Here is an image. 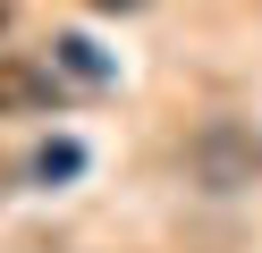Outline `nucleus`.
<instances>
[{
  "mask_svg": "<svg viewBox=\"0 0 262 253\" xmlns=\"http://www.w3.org/2000/svg\"><path fill=\"white\" fill-rule=\"evenodd\" d=\"M186 177L203 186V194L254 186V177H262V135L245 127V118H203V127L186 135Z\"/></svg>",
  "mask_w": 262,
  "mask_h": 253,
  "instance_id": "f257e3e1",
  "label": "nucleus"
},
{
  "mask_svg": "<svg viewBox=\"0 0 262 253\" xmlns=\"http://www.w3.org/2000/svg\"><path fill=\"white\" fill-rule=\"evenodd\" d=\"M51 101H59V67L0 51V118H42Z\"/></svg>",
  "mask_w": 262,
  "mask_h": 253,
  "instance_id": "f03ea898",
  "label": "nucleus"
},
{
  "mask_svg": "<svg viewBox=\"0 0 262 253\" xmlns=\"http://www.w3.org/2000/svg\"><path fill=\"white\" fill-rule=\"evenodd\" d=\"M51 67H68L76 84H102V76H110V59L85 42V34H59V42H51Z\"/></svg>",
  "mask_w": 262,
  "mask_h": 253,
  "instance_id": "7ed1b4c3",
  "label": "nucleus"
},
{
  "mask_svg": "<svg viewBox=\"0 0 262 253\" xmlns=\"http://www.w3.org/2000/svg\"><path fill=\"white\" fill-rule=\"evenodd\" d=\"M76 160H85V152H76V144H51V152H42V160H34V177H76Z\"/></svg>",
  "mask_w": 262,
  "mask_h": 253,
  "instance_id": "20e7f679",
  "label": "nucleus"
},
{
  "mask_svg": "<svg viewBox=\"0 0 262 253\" xmlns=\"http://www.w3.org/2000/svg\"><path fill=\"white\" fill-rule=\"evenodd\" d=\"M85 9H110V17H119V9H144V0H85Z\"/></svg>",
  "mask_w": 262,
  "mask_h": 253,
  "instance_id": "39448f33",
  "label": "nucleus"
},
{
  "mask_svg": "<svg viewBox=\"0 0 262 253\" xmlns=\"http://www.w3.org/2000/svg\"><path fill=\"white\" fill-rule=\"evenodd\" d=\"M0 34H9V0H0Z\"/></svg>",
  "mask_w": 262,
  "mask_h": 253,
  "instance_id": "423d86ee",
  "label": "nucleus"
}]
</instances>
